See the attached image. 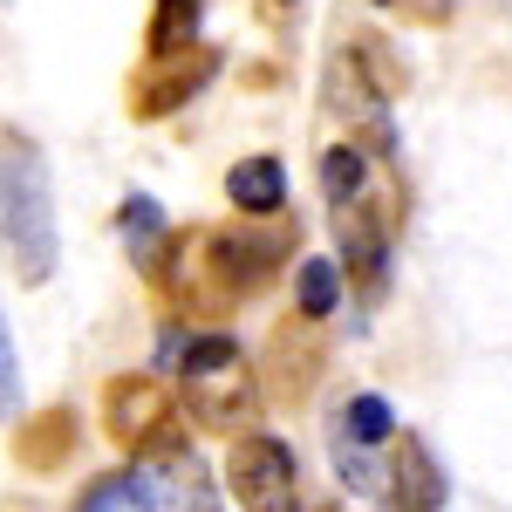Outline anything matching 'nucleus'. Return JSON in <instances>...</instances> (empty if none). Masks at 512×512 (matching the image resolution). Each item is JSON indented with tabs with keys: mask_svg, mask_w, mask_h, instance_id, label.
I'll return each instance as SVG.
<instances>
[{
	"mask_svg": "<svg viewBox=\"0 0 512 512\" xmlns=\"http://www.w3.org/2000/svg\"><path fill=\"white\" fill-rule=\"evenodd\" d=\"M0 253H7V267H14L21 287H48L55 260H62L48 158L21 130H0Z\"/></svg>",
	"mask_w": 512,
	"mask_h": 512,
	"instance_id": "obj_1",
	"label": "nucleus"
},
{
	"mask_svg": "<svg viewBox=\"0 0 512 512\" xmlns=\"http://www.w3.org/2000/svg\"><path fill=\"white\" fill-rule=\"evenodd\" d=\"M171 369H178V396L171 403H185L192 424L226 437L260 417V383H253V362L239 355L233 335H192Z\"/></svg>",
	"mask_w": 512,
	"mask_h": 512,
	"instance_id": "obj_2",
	"label": "nucleus"
},
{
	"mask_svg": "<svg viewBox=\"0 0 512 512\" xmlns=\"http://www.w3.org/2000/svg\"><path fill=\"white\" fill-rule=\"evenodd\" d=\"M219 48L212 41H178V48H151V62L130 76V117L137 123H158L171 110H185L205 82L219 76Z\"/></svg>",
	"mask_w": 512,
	"mask_h": 512,
	"instance_id": "obj_3",
	"label": "nucleus"
},
{
	"mask_svg": "<svg viewBox=\"0 0 512 512\" xmlns=\"http://www.w3.org/2000/svg\"><path fill=\"white\" fill-rule=\"evenodd\" d=\"M226 492L239 506L267 512V506H294V451L280 437H239L226 451Z\"/></svg>",
	"mask_w": 512,
	"mask_h": 512,
	"instance_id": "obj_4",
	"label": "nucleus"
},
{
	"mask_svg": "<svg viewBox=\"0 0 512 512\" xmlns=\"http://www.w3.org/2000/svg\"><path fill=\"white\" fill-rule=\"evenodd\" d=\"M164 417H171V390L158 376H110L103 383V431L117 451H137Z\"/></svg>",
	"mask_w": 512,
	"mask_h": 512,
	"instance_id": "obj_5",
	"label": "nucleus"
},
{
	"mask_svg": "<svg viewBox=\"0 0 512 512\" xmlns=\"http://www.w3.org/2000/svg\"><path fill=\"white\" fill-rule=\"evenodd\" d=\"M321 335H315V321L308 315H287L267 335V383H274L280 403H301V396L315 390V376H321Z\"/></svg>",
	"mask_w": 512,
	"mask_h": 512,
	"instance_id": "obj_6",
	"label": "nucleus"
},
{
	"mask_svg": "<svg viewBox=\"0 0 512 512\" xmlns=\"http://www.w3.org/2000/svg\"><path fill=\"white\" fill-rule=\"evenodd\" d=\"M76 437H82V417L69 410V403H48V410H35V417L14 431V465H21L28 478L62 472V465L76 458Z\"/></svg>",
	"mask_w": 512,
	"mask_h": 512,
	"instance_id": "obj_7",
	"label": "nucleus"
},
{
	"mask_svg": "<svg viewBox=\"0 0 512 512\" xmlns=\"http://www.w3.org/2000/svg\"><path fill=\"white\" fill-rule=\"evenodd\" d=\"M390 437H396V431H390ZM383 492H390L396 506H410V512H431V506H444V472L431 465V451H424V437H417V431H403V437H396Z\"/></svg>",
	"mask_w": 512,
	"mask_h": 512,
	"instance_id": "obj_8",
	"label": "nucleus"
},
{
	"mask_svg": "<svg viewBox=\"0 0 512 512\" xmlns=\"http://www.w3.org/2000/svg\"><path fill=\"white\" fill-rule=\"evenodd\" d=\"M226 239H233V260H239V274H246V287L260 294V287L280 274V260L301 246V226H294L287 205H280V226H226Z\"/></svg>",
	"mask_w": 512,
	"mask_h": 512,
	"instance_id": "obj_9",
	"label": "nucleus"
},
{
	"mask_svg": "<svg viewBox=\"0 0 512 512\" xmlns=\"http://www.w3.org/2000/svg\"><path fill=\"white\" fill-rule=\"evenodd\" d=\"M226 198H233L246 219L280 212V205H287V164L280 158H239L233 171H226Z\"/></svg>",
	"mask_w": 512,
	"mask_h": 512,
	"instance_id": "obj_10",
	"label": "nucleus"
},
{
	"mask_svg": "<svg viewBox=\"0 0 512 512\" xmlns=\"http://www.w3.org/2000/svg\"><path fill=\"white\" fill-rule=\"evenodd\" d=\"M321 192H328V212H342V205H362V198L376 192V164L362 144H328L321 151Z\"/></svg>",
	"mask_w": 512,
	"mask_h": 512,
	"instance_id": "obj_11",
	"label": "nucleus"
},
{
	"mask_svg": "<svg viewBox=\"0 0 512 512\" xmlns=\"http://www.w3.org/2000/svg\"><path fill=\"white\" fill-rule=\"evenodd\" d=\"M117 233H123V246H130V260L151 274V267H158V253H164V239H171V219H164L158 198L130 192V198H123V212H117Z\"/></svg>",
	"mask_w": 512,
	"mask_h": 512,
	"instance_id": "obj_12",
	"label": "nucleus"
},
{
	"mask_svg": "<svg viewBox=\"0 0 512 512\" xmlns=\"http://www.w3.org/2000/svg\"><path fill=\"white\" fill-rule=\"evenodd\" d=\"M76 506H82V512H117V506H158V499H151V478H144V465H123V472L89 478V485L76 492Z\"/></svg>",
	"mask_w": 512,
	"mask_h": 512,
	"instance_id": "obj_13",
	"label": "nucleus"
},
{
	"mask_svg": "<svg viewBox=\"0 0 512 512\" xmlns=\"http://www.w3.org/2000/svg\"><path fill=\"white\" fill-rule=\"evenodd\" d=\"M294 287H301V294H294V315L328 321L342 308V267H335V260H301V280H294Z\"/></svg>",
	"mask_w": 512,
	"mask_h": 512,
	"instance_id": "obj_14",
	"label": "nucleus"
},
{
	"mask_svg": "<svg viewBox=\"0 0 512 512\" xmlns=\"http://www.w3.org/2000/svg\"><path fill=\"white\" fill-rule=\"evenodd\" d=\"M349 62L369 76V89H376V96H403V89H410L403 62H396V48H383V35H355L349 41Z\"/></svg>",
	"mask_w": 512,
	"mask_h": 512,
	"instance_id": "obj_15",
	"label": "nucleus"
},
{
	"mask_svg": "<svg viewBox=\"0 0 512 512\" xmlns=\"http://www.w3.org/2000/svg\"><path fill=\"white\" fill-rule=\"evenodd\" d=\"M342 437H355V444H390L396 417L383 396H349V410H342V424H335Z\"/></svg>",
	"mask_w": 512,
	"mask_h": 512,
	"instance_id": "obj_16",
	"label": "nucleus"
},
{
	"mask_svg": "<svg viewBox=\"0 0 512 512\" xmlns=\"http://www.w3.org/2000/svg\"><path fill=\"white\" fill-rule=\"evenodd\" d=\"M198 7H205V0H158V7H151V48L192 41L198 35Z\"/></svg>",
	"mask_w": 512,
	"mask_h": 512,
	"instance_id": "obj_17",
	"label": "nucleus"
},
{
	"mask_svg": "<svg viewBox=\"0 0 512 512\" xmlns=\"http://www.w3.org/2000/svg\"><path fill=\"white\" fill-rule=\"evenodd\" d=\"M21 410V362H14V335H7V315H0V424Z\"/></svg>",
	"mask_w": 512,
	"mask_h": 512,
	"instance_id": "obj_18",
	"label": "nucleus"
},
{
	"mask_svg": "<svg viewBox=\"0 0 512 512\" xmlns=\"http://www.w3.org/2000/svg\"><path fill=\"white\" fill-rule=\"evenodd\" d=\"M376 7L410 14V21H424V28H444V21H451V0H376Z\"/></svg>",
	"mask_w": 512,
	"mask_h": 512,
	"instance_id": "obj_19",
	"label": "nucleus"
},
{
	"mask_svg": "<svg viewBox=\"0 0 512 512\" xmlns=\"http://www.w3.org/2000/svg\"><path fill=\"white\" fill-rule=\"evenodd\" d=\"M185 342H192V335H185V328H164V335H158V362H164V369H171V362H178V355H185Z\"/></svg>",
	"mask_w": 512,
	"mask_h": 512,
	"instance_id": "obj_20",
	"label": "nucleus"
},
{
	"mask_svg": "<svg viewBox=\"0 0 512 512\" xmlns=\"http://www.w3.org/2000/svg\"><path fill=\"white\" fill-rule=\"evenodd\" d=\"M280 7H301V0H280Z\"/></svg>",
	"mask_w": 512,
	"mask_h": 512,
	"instance_id": "obj_21",
	"label": "nucleus"
}]
</instances>
